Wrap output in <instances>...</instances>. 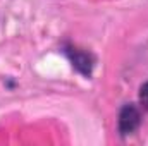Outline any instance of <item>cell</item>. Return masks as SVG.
<instances>
[{
	"label": "cell",
	"mask_w": 148,
	"mask_h": 146,
	"mask_svg": "<svg viewBox=\"0 0 148 146\" xmlns=\"http://www.w3.org/2000/svg\"><path fill=\"white\" fill-rule=\"evenodd\" d=\"M140 124H141V113L136 105L127 103L121 108L119 119H117V127H119V134L122 138L134 134V131L140 127Z\"/></svg>",
	"instance_id": "2"
},
{
	"label": "cell",
	"mask_w": 148,
	"mask_h": 146,
	"mask_svg": "<svg viewBox=\"0 0 148 146\" xmlns=\"http://www.w3.org/2000/svg\"><path fill=\"white\" fill-rule=\"evenodd\" d=\"M64 53H66V57L69 59V62L73 64V67L79 74H83L84 77L91 76L93 67H95V57H93V53H90L86 50H81L77 46H73V45H66L64 46Z\"/></svg>",
	"instance_id": "1"
},
{
	"label": "cell",
	"mask_w": 148,
	"mask_h": 146,
	"mask_svg": "<svg viewBox=\"0 0 148 146\" xmlns=\"http://www.w3.org/2000/svg\"><path fill=\"white\" fill-rule=\"evenodd\" d=\"M140 103H141V107L148 112V81L140 88Z\"/></svg>",
	"instance_id": "3"
}]
</instances>
